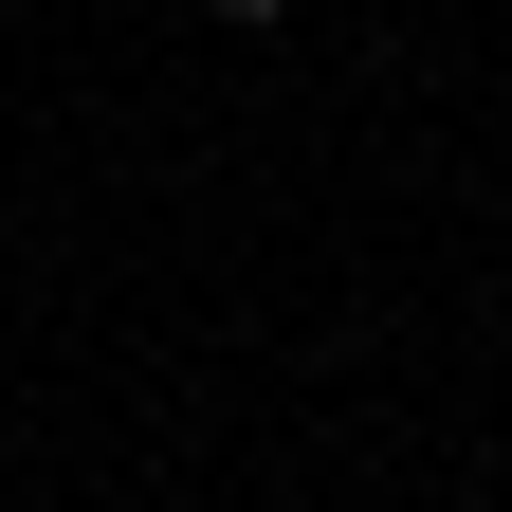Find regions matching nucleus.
Listing matches in <instances>:
<instances>
[{
  "label": "nucleus",
  "mask_w": 512,
  "mask_h": 512,
  "mask_svg": "<svg viewBox=\"0 0 512 512\" xmlns=\"http://www.w3.org/2000/svg\"><path fill=\"white\" fill-rule=\"evenodd\" d=\"M202 19H293V0H202Z\"/></svg>",
  "instance_id": "f257e3e1"
}]
</instances>
